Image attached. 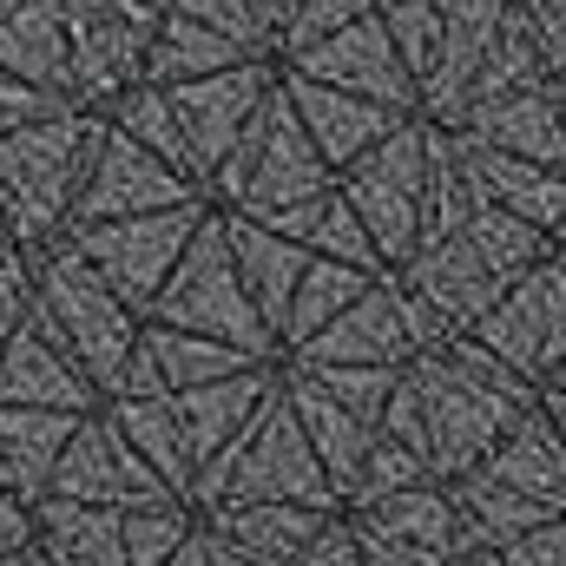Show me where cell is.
I'll list each match as a JSON object with an SVG mask.
<instances>
[{
	"instance_id": "obj_4",
	"label": "cell",
	"mask_w": 566,
	"mask_h": 566,
	"mask_svg": "<svg viewBox=\"0 0 566 566\" xmlns=\"http://www.w3.org/2000/svg\"><path fill=\"white\" fill-rule=\"evenodd\" d=\"M560 422H566V402H560Z\"/></svg>"
},
{
	"instance_id": "obj_5",
	"label": "cell",
	"mask_w": 566,
	"mask_h": 566,
	"mask_svg": "<svg viewBox=\"0 0 566 566\" xmlns=\"http://www.w3.org/2000/svg\"><path fill=\"white\" fill-rule=\"evenodd\" d=\"M560 231H566V224H560Z\"/></svg>"
},
{
	"instance_id": "obj_6",
	"label": "cell",
	"mask_w": 566,
	"mask_h": 566,
	"mask_svg": "<svg viewBox=\"0 0 566 566\" xmlns=\"http://www.w3.org/2000/svg\"><path fill=\"white\" fill-rule=\"evenodd\" d=\"M560 7H566V0H560Z\"/></svg>"
},
{
	"instance_id": "obj_3",
	"label": "cell",
	"mask_w": 566,
	"mask_h": 566,
	"mask_svg": "<svg viewBox=\"0 0 566 566\" xmlns=\"http://www.w3.org/2000/svg\"><path fill=\"white\" fill-rule=\"evenodd\" d=\"M560 382H566V363H560Z\"/></svg>"
},
{
	"instance_id": "obj_2",
	"label": "cell",
	"mask_w": 566,
	"mask_h": 566,
	"mask_svg": "<svg viewBox=\"0 0 566 566\" xmlns=\"http://www.w3.org/2000/svg\"><path fill=\"white\" fill-rule=\"evenodd\" d=\"M554 106H560V119H566V66H560V93H554Z\"/></svg>"
},
{
	"instance_id": "obj_1",
	"label": "cell",
	"mask_w": 566,
	"mask_h": 566,
	"mask_svg": "<svg viewBox=\"0 0 566 566\" xmlns=\"http://www.w3.org/2000/svg\"><path fill=\"white\" fill-rule=\"evenodd\" d=\"M514 349L541 363H566V264H547L514 303Z\"/></svg>"
}]
</instances>
